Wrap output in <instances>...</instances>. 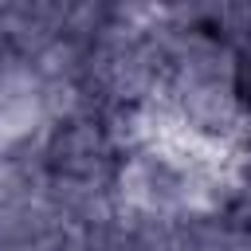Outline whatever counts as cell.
<instances>
[{"instance_id": "1", "label": "cell", "mask_w": 251, "mask_h": 251, "mask_svg": "<svg viewBox=\"0 0 251 251\" xmlns=\"http://www.w3.org/2000/svg\"><path fill=\"white\" fill-rule=\"evenodd\" d=\"M224 153L204 149L173 129H157L149 141L129 145L114 169V200L153 224L196 216V212H227V173Z\"/></svg>"}, {"instance_id": "2", "label": "cell", "mask_w": 251, "mask_h": 251, "mask_svg": "<svg viewBox=\"0 0 251 251\" xmlns=\"http://www.w3.org/2000/svg\"><path fill=\"white\" fill-rule=\"evenodd\" d=\"M39 153L55 184H114V169L122 157L102 110H82L47 126L39 137Z\"/></svg>"}, {"instance_id": "3", "label": "cell", "mask_w": 251, "mask_h": 251, "mask_svg": "<svg viewBox=\"0 0 251 251\" xmlns=\"http://www.w3.org/2000/svg\"><path fill=\"white\" fill-rule=\"evenodd\" d=\"M153 220H141L114 204L78 224L67 239V251H153Z\"/></svg>"}, {"instance_id": "4", "label": "cell", "mask_w": 251, "mask_h": 251, "mask_svg": "<svg viewBox=\"0 0 251 251\" xmlns=\"http://www.w3.org/2000/svg\"><path fill=\"white\" fill-rule=\"evenodd\" d=\"M212 31H220L239 51H251V0H216Z\"/></svg>"}, {"instance_id": "5", "label": "cell", "mask_w": 251, "mask_h": 251, "mask_svg": "<svg viewBox=\"0 0 251 251\" xmlns=\"http://www.w3.org/2000/svg\"><path fill=\"white\" fill-rule=\"evenodd\" d=\"M224 173H227L231 208H251V133L239 145H231V153L224 161Z\"/></svg>"}, {"instance_id": "6", "label": "cell", "mask_w": 251, "mask_h": 251, "mask_svg": "<svg viewBox=\"0 0 251 251\" xmlns=\"http://www.w3.org/2000/svg\"><path fill=\"white\" fill-rule=\"evenodd\" d=\"M24 67H27V55H20L4 35H0V98L8 94V86L24 75Z\"/></svg>"}, {"instance_id": "7", "label": "cell", "mask_w": 251, "mask_h": 251, "mask_svg": "<svg viewBox=\"0 0 251 251\" xmlns=\"http://www.w3.org/2000/svg\"><path fill=\"white\" fill-rule=\"evenodd\" d=\"M16 4H20V0H0V20H4V16H8V12L16 8Z\"/></svg>"}]
</instances>
